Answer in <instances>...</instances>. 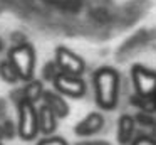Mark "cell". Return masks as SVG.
<instances>
[{
    "label": "cell",
    "instance_id": "6da1fadb",
    "mask_svg": "<svg viewBox=\"0 0 156 145\" xmlns=\"http://www.w3.org/2000/svg\"><path fill=\"white\" fill-rule=\"evenodd\" d=\"M96 101L102 110H114L119 98V74L112 67H101L94 73Z\"/></svg>",
    "mask_w": 156,
    "mask_h": 145
},
{
    "label": "cell",
    "instance_id": "7a4b0ae2",
    "mask_svg": "<svg viewBox=\"0 0 156 145\" xmlns=\"http://www.w3.org/2000/svg\"><path fill=\"white\" fill-rule=\"evenodd\" d=\"M9 61L15 67L20 79L24 81L32 79L35 67V51L29 42H22L12 47L10 52H9Z\"/></svg>",
    "mask_w": 156,
    "mask_h": 145
},
{
    "label": "cell",
    "instance_id": "3957f363",
    "mask_svg": "<svg viewBox=\"0 0 156 145\" xmlns=\"http://www.w3.org/2000/svg\"><path fill=\"white\" fill-rule=\"evenodd\" d=\"M19 110V123H17V135L22 140H34L39 133V123H37V108L34 103L27 100H22L17 105Z\"/></svg>",
    "mask_w": 156,
    "mask_h": 145
},
{
    "label": "cell",
    "instance_id": "277c9868",
    "mask_svg": "<svg viewBox=\"0 0 156 145\" xmlns=\"http://www.w3.org/2000/svg\"><path fill=\"white\" fill-rule=\"evenodd\" d=\"M52 83H54V88L59 94H66L71 98H82L86 94V83L82 81L81 76L59 71L57 76L52 79Z\"/></svg>",
    "mask_w": 156,
    "mask_h": 145
},
{
    "label": "cell",
    "instance_id": "5b68a950",
    "mask_svg": "<svg viewBox=\"0 0 156 145\" xmlns=\"http://www.w3.org/2000/svg\"><path fill=\"white\" fill-rule=\"evenodd\" d=\"M55 64H57L61 73L74 74V76H81L86 71V63L82 61V57L69 51L67 47H57L55 49Z\"/></svg>",
    "mask_w": 156,
    "mask_h": 145
},
{
    "label": "cell",
    "instance_id": "8992f818",
    "mask_svg": "<svg viewBox=\"0 0 156 145\" xmlns=\"http://www.w3.org/2000/svg\"><path fill=\"white\" fill-rule=\"evenodd\" d=\"M133 83L139 96H154L156 94V73L136 64L133 67Z\"/></svg>",
    "mask_w": 156,
    "mask_h": 145
},
{
    "label": "cell",
    "instance_id": "52a82bcc",
    "mask_svg": "<svg viewBox=\"0 0 156 145\" xmlns=\"http://www.w3.org/2000/svg\"><path fill=\"white\" fill-rule=\"evenodd\" d=\"M102 127H104V116L101 113H98V111H92V113H89L87 116L82 118L76 125L74 132L79 137H91V135L101 132Z\"/></svg>",
    "mask_w": 156,
    "mask_h": 145
},
{
    "label": "cell",
    "instance_id": "ba28073f",
    "mask_svg": "<svg viewBox=\"0 0 156 145\" xmlns=\"http://www.w3.org/2000/svg\"><path fill=\"white\" fill-rule=\"evenodd\" d=\"M42 100H44V105H47L54 115L57 118H66L69 115V105L67 101L62 98V94H59L57 91H47L44 90L42 93Z\"/></svg>",
    "mask_w": 156,
    "mask_h": 145
},
{
    "label": "cell",
    "instance_id": "9c48e42d",
    "mask_svg": "<svg viewBox=\"0 0 156 145\" xmlns=\"http://www.w3.org/2000/svg\"><path fill=\"white\" fill-rule=\"evenodd\" d=\"M37 123H39V132L44 135H52L57 128V116L54 111L42 103V106L37 108Z\"/></svg>",
    "mask_w": 156,
    "mask_h": 145
},
{
    "label": "cell",
    "instance_id": "30bf717a",
    "mask_svg": "<svg viewBox=\"0 0 156 145\" xmlns=\"http://www.w3.org/2000/svg\"><path fill=\"white\" fill-rule=\"evenodd\" d=\"M134 128H136V121L131 115H122L119 118V125H118V142L121 145H128L131 143L133 135H134Z\"/></svg>",
    "mask_w": 156,
    "mask_h": 145
},
{
    "label": "cell",
    "instance_id": "8fae6325",
    "mask_svg": "<svg viewBox=\"0 0 156 145\" xmlns=\"http://www.w3.org/2000/svg\"><path fill=\"white\" fill-rule=\"evenodd\" d=\"M42 93H44V84L39 79H29L27 84L22 90V94H24V100L30 101V103H37L39 100H42Z\"/></svg>",
    "mask_w": 156,
    "mask_h": 145
},
{
    "label": "cell",
    "instance_id": "7c38bea8",
    "mask_svg": "<svg viewBox=\"0 0 156 145\" xmlns=\"http://www.w3.org/2000/svg\"><path fill=\"white\" fill-rule=\"evenodd\" d=\"M0 78H2L5 83H10V84L17 83V81L20 79L19 74H17V71H15V67L12 66V63L9 59H5V61L0 63Z\"/></svg>",
    "mask_w": 156,
    "mask_h": 145
},
{
    "label": "cell",
    "instance_id": "4fadbf2b",
    "mask_svg": "<svg viewBox=\"0 0 156 145\" xmlns=\"http://www.w3.org/2000/svg\"><path fill=\"white\" fill-rule=\"evenodd\" d=\"M133 118H134L136 123L143 125V127H153V125L156 123L153 113H148V111H139V113H136V116H133Z\"/></svg>",
    "mask_w": 156,
    "mask_h": 145
},
{
    "label": "cell",
    "instance_id": "5bb4252c",
    "mask_svg": "<svg viewBox=\"0 0 156 145\" xmlns=\"http://www.w3.org/2000/svg\"><path fill=\"white\" fill-rule=\"evenodd\" d=\"M57 73H59V67H57V64H55V61H51V63H47L44 66V69H42V78H44L45 81H52L57 76Z\"/></svg>",
    "mask_w": 156,
    "mask_h": 145
},
{
    "label": "cell",
    "instance_id": "9a60e30c",
    "mask_svg": "<svg viewBox=\"0 0 156 145\" xmlns=\"http://www.w3.org/2000/svg\"><path fill=\"white\" fill-rule=\"evenodd\" d=\"M131 145H156V138L153 135H138L131 140Z\"/></svg>",
    "mask_w": 156,
    "mask_h": 145
},
{
    "label": "cell",
    "instance_id": "2e32d148",
    "mask_svg": "<svg viewBox=\"0 0 156 145\" xmlns=\"http://www.w3.org/2000/svg\"><path fill=\"white\" fill-rule=\"evenodd\" d=\"M2 130H4V138H12L17 133V128H15V125L10 120L2 121Z\"/></svg>",
    "mask_w": 156,
    "mask_h": 145
},
{
    "label": "cell",
    "instance_id": "e0dca14e",
    "mask_svg": "<svg viewBox=\"0 0 156 145\" xmlns=\"http://www.w3.org/2000/svg\"><path fill=\"white\" fill-rule=\"evenodd\" d=\"M37 145H69L62 137H45Z\"/></svg>",
    "mask_w": 156,
    "mask_h": 145
},
{
    "label": "cell",
    "instance_id": "ac0fdd59",
    "mask_svg": "<svg viewBox=\"0 0 156 145\" xmlns=\"http://www.w3.org/2000/svg\"><path fill=\"white\" fill-rule=\"evenodd\" d=\"M151 135H153V137L156 138V123H154V125H153V127H151Z\"/></svg>",
    "mask_w": 156,
    "mask_h": 145
},
{
    "label": "cell",
    "instance_id": "d6986e66",
    "mask_svg": "<svg viewBox=\"0 0 156 145\" xmlns=\"http://www.w3.org/2000/svg\"><path fill=\"white\" fill-rule=\"evenodd\" d=\"M0 138H4V130H2V121H0Z\"/></svg>",
    "mask_w": 156,
    "mask_h": 145
},
{
    "label": "cell",
    "instance_id": "ffe728a7",
    "mask_svg": "<svg viewBox=\"0 0 156 145\" xmlns=\"http://www.w3.org/2000/svg\"><path fill=\"white\" fill-rule=\"evenodd\" d=\"M2 49H4V46H2V40H0V51H2Z\"/></svg>",
    "mask_w": 156,
    "mask_h": 145
},
{
    "label": "cell",
    "instance_id": "44dd1931",
    "mask_svg": "<svg viewBox=\"0 0 156 145\" xmlns=\"http://www.w3.org/2000/svg\"><path fill=\"white\" fill-rule=\"evenodd\" d=\"M0 145H2V143H0Z\"/></svg>",
    "mask_w": 156,
    "mask_h": 145
}]
</instances>
